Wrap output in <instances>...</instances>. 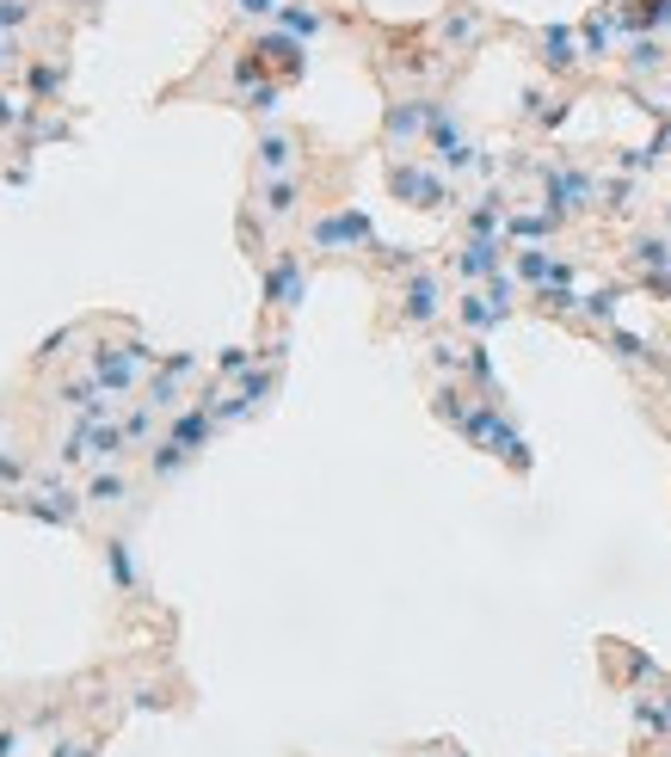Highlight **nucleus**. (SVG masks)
Masks as SVG:
<instances>
[{
	"instance_id": "2eb2a0df",
	"label": "nucleus",
	"mask_w": 671,
	"mask_h": 757,
	"mask_svg": "<svg viewBox=\"0 0 671 757\" xmlns=\"http://www.w3.org/2000/svg\"><path fill=\"white\" fill-rule=\"evenodd\" d=\"M536 63H543L548 75H579V68H585V44H579L573 25H543V32H536Z\"/></svg>"
},
{
	"instance_id": "a211bd4d",
	"label": "nucleus",
	"mask_w": 671,
	"mask_h": 757,
	"mask_svg": "<svg viewBox=\"0 0 671 757\" xmlns=\"http://www.w3.org/2000/svg\"><path fill=\"white\" fill-rule=\"evenodd\" d=\"M456 321L469 326V333H493V326L512 321V314H505L500 302H493V296H487L481 283H474V290H462V302H456Z\"/></svg>"
},
{
	"instance_id": "f8f14e48",
	"label": "nucleus",
	"mask_w": 671,
	"mask_h": 757,
	"mask_svg": "<svg viewBox=\"0 0 671 757\" xmlns=\"http://www.w3.org/2000/svg\"><path fill=\"white\" fill-rule=\"evenodd\" d=\"M253 172H259V179L302 172V130H283V124L259 130V136H253Z\"/></svg>"
},
{
	"instance_id": "f03ea898",
	"label": "nucleus",
	"mask_w": 671,
	"mask_h": 757,
	"mask_svg": "<svg viewBox=\"0 0 671 757\" xmlns=\"http://www.w3.org/2000/svg\"><path fill=\"white\" fill-rule=\"evenodd\" d=\"M7 511H19V517H37V524H56V530H75L80 524V511H87V499L75 493L63 480V468L56 475H37L25 493H13V499H0Z\"/></svg>"
},
{
	"instance_id": "412c9836",
	"label": "nucleus",
	"mask_w": 671,
	"mask_h": 757,
	"mask_svg": "<svg viewBox=\"0 0 671 757\" xmlns=\"http://www.w3.org/2000/svg\"><path fill=\"white\" fill-rule=\"evenodd\" d=\"M105 572H111V586L124 591V598H136L142 572H136V555H130V536H105Z\"/></svg>"
},
{
	"instance_id": "39448f33",
	"label": "nucleus",
	"mask_w": 671,
	"mask_h": 757,
	"mask_svg": "<svg viewBox=\"0 0 671 757\" xmlns=\"http://www.w3.org/2000/svg\"><path fill=\"white\" fill-rule=\"evenodd\" d=\"M309 247L327 253V259H345V253H364L376 247V229L364 210H351V203H339V210H327V216L309 222Z\"/></svg>"
},
{
	"instance_id": "c756f323",
	"label": "nucleus",
	"mask_w": 671,
	"mask_h": 757,
	"mask_svg": "<svg viewBox=\"0 0 671 757\" xmlns=\"http://www.w3.org/2000/svg\"><path fill=\"white\" fill-rule=\"evenodd\" d=\"M37 19V0H0V32H19Z\"/></svg>"
},
{
	"instance_id": "20e7f679",
	"label": "nucleus",
	"mask_w": 671,
	"mask_h": 757,
	"mask_svg": "<svg viewBox=\"0 0 671 757\" xmlns=\"http://www.w3.org/2000/svg\"><path fill=\"white\" fill-rule=\"evenodd\" d=\"M148 357H155V352L130 333L124 345H93V352H87V370H93V382L105 388V394H136Z\"/></svg>"
},
{
	"instance_id": "dca6fc26",
	"label": "nucleus",
	"mask_w": 671,
	"mask_h": 757,
	"mask_svg": "<svg viewBox=\"0 0 671 757\" xmlns=\"http://www.w3.org/2000/svg\"><path fill=\"white\" fill-rule=\"evenodd\" d=\"M666 68H671V44H666V37L635 32L623 44V75L628 80H666Z\"/></svg>"
},
{
	"instance_id": "f704fd0d",
	"label": "nucleus",
	"mask_w": 671,
	"mask_h": 757,
	"mask_svg": "<svg viewBox=\"0 0 671 757\" xmlns=\"http://www.w3.org/2000/svg\"><path fill=\"white\" fill-rule=\"evenodd\" d=\"M0 757H19V726H0Z\"/></svg>"
},
{
	"instance_id": "0eeeda50",
	"label": "nucleus",
	"mask_w": 671,
	"mask_h": 757,
	"mask_svg": "<svg viewBox=\"0 0 671 757\" xmlns=\"http://www.w3.org/2000/svg\"><path fill=\"white\" fill-rule=\"evenodd\" d=\"M302 203H309V179H302V172H278V179H259V186H253V216L271 222V229L297 222Z\"/></svg>"
},
{
	"instance_id": "a878e982",
	"label": "nucleus",
	"mask_w": 671,
	"mask_h": 757,
	"mask_svg": "<svg viewBox=\"0 0 671 757\" xmlns=\"http://www.w3.org/2000/svg\"><path fill=\"white\" fill-rule=\"evenodd\" d=\"M75 339H87V326H63V333H49L44 345H37V370H49V364H63L68 357V345Z\"/></svg>"
},
{
	"instance_id": "c9c22d12",
	"label": "nucleus",
	"mask_w": 671,
	"mask_h": 757,
	"mask_svg": "<svg viewBox=\"0 0 671 757\" xmlns=\"http://www.w3.org/2000/svg\"><path fill=\"white\" fill-rule=\"evenodd\" d=\"M659 93H666V99H671V68H666V80H659Z\"/></svg>"
},
{
	"instance_id": "423d86ee",
	"label": "nucleus",
	"mask_w": 671,
	"mask_h": 757,
	"mask_svg": "<svg viewBox=\"0 0 671 757\" xmlns=\"http://www.w3.org/2000/svg\"><path fill=\"white\" fill-rule=\"evenodd\" d=\"M389 191L401 203H413V210H450V172L444 167H425V160H389Z\"/></svg>"
},
{
	"instance_id": "4c0bfd02",
	"label": "nucleus",
	"mask_w": 671,
	"mask_h": 757,
	"mask_svg": "<svg viewBox=\"0 0 671 757\" xmlns=\"http://www.w3.org/2000/svg\"><path fill=\"white\" fill-rule=\"evenodd\" d=\"M666 714H671V690H666Z\"/></svg>"
},
{
	"instance_id": "473e14b6",
	"label": "nucleus",
	"mask_w": 671,
	"mask_h": 757,
	"mask_svg": "<svg viewBox=\"0 0 671 757\" xmlns=\"http://www.w3.org/2000/svg\"><path fill=\"white\" fill-rule=\"evenodd\" d=\"M19 63H25V49H19V37H13V32H0V75H13Z\"/></svg>"
},
{
	"instance_id": "4be33fe9",
	"label": "nucleus",
	"mask_w": 671,
	"mask_h": 757,
	"mask_svg": "<svg viewBox=\"0 0 671 757\" xmlns=\"http://www.w3.org/2000/svg\"><path fill=\"white\" fill-rule=\"evenodd\" d=\"M616 302H623V283H604V290L579 296V321L597 326V333H610V326H616Z\"/></svg>"
},
{
	"instance_id": "f3484780",
	"label": "nucleus",
	"mask_w": 671,
	"mask_h": 757,
	"mask_svg": "<svg viewBox=\"0 0 671 757\" xmlns=\"http://www.w3.org/2000/svg\"><path fill=\"white\" fill-rule=\"evenodd\" d=\"M623 259L635 265L640 278H659V271H671V229H640L635 241H628Z\"/></svg>"
},
{
	"instance_id": "72a5a7b5",
	"label": "nucleus",
	"mask_w": 671,
	"mask_h": 757,
	"mask_svg": "<svg viewBox=\"0 0 671 757\" xmlns=\"http://www.w3.org/2000/svg\"><path fill=\"white\" fill-rule=\"evenodd\" d=\"M49 757H93V745H80V739H63Z\"/></svg>"
},
{
	"instance_id": "5701e85b",
	"label": "nucleus",
	"mask_w": 671,
	"mask_h": 757,
	"mask_svg": "<svg viewBox=\"0 0 671 757\" xmlns=\"http://www.w3.org/2000/svg\"><path fill=\"white\" fill-rule=\"evenodd\" d=\"M462 376H469L481 394H500V370H493V357H487V345L474 339L469 352H462Z\"/></svg>"
},
{
	"instance_id": "1a4fd4ad",
	"label": "nucleus",
	"mask_w": 671,
	"mask_h": 757,
	"mask_svg": "<svg viewBox=\"0 0 671 757\" xmlns=\"http://www.w3.org/2000/svg\"><path fill=\"white\" fill-rule=\"evenodd\" d=\"M302 296H309V265H302L297 247H278V253L266 259V302H271L278 314H297Z\"/></svg>"
},
{
	"instance_id": "e433bc0d",
	"label": "nucleus",
	"mask_w": 671,
	"mask_h": 757,
	"mask_svg": "<svg viewBox=\"0 0 671 757\" xmlns=\"http://www.w3.org/2000/svg\"><path fill=\"white\" fill-rule=\"evenodd\" d=\"M666 229H671V203H666Z\"/></svg>"
},
{
	"instance_id": "bb28decb",
	"label": "nucleus",
	"mask_w": 671,
	"mask_h": 757,
	"mask_svg": "<svg viewBox=\"0 0 671 757\" xmlns=\"http://www.w3.org/2000/svg\"><path fill=\"white\" fill-rule=\"evenodd\" d=\"M56 93H63V68H56V63H32V105H49Z\"/></svg>"
},
{
	"instance_id": "c85d7f7f",
	"label": "nucleus",
	"mask_w": 671,
	"mask_h": 757,
	"mask_svg": "<svg viewBox=\"0 0 671 757\" xmlns=\"http://www.w3.org/2000/svg\"><path fill=\"white\" fill-rule=\"evenodd\" d=\"M462 352H469V345H444V339H437V345H432V370L456 382V376H462Z\"/></svg>"
},
{
	"instance_id": "9b49d317",
	"label": "nucleus",
	"mask_w": 671,
	"mask_h": 757,
	"mask_svg": "<svg viewBox=\"0 0 671 757\" xmlns=\"http://www.w3.org/2000/svg\"><path fill=\"white\" fill-rule=\"evenodd\" d=\"M505 241H487V234H462V241H456V253H450V271H456V283H487L493 278V271H505Z\"/></svg>"
},
{
	"instance_id": "aec40b11",
	"label": "nucleus",
	"mask_w": 671,
	"mask_h": 757,
	"mask_svg": "<svg viewBox=\"0 0 671 757\" xmlns=\"http://www.w3.org/2000/svg\"><path fill=\"white\" fill-rule=\"evenodd\" d=\"M278 25H283L290 37H302V44H314V37L327 32L333 19L321 13V7H309V0H283V7H278Z\"/></svg>"
},
{
	"instance_id": "4468645a",
	"label": "nucleus",
	"mask_w": 671,
	"mask_h": 757,
	"mask_svg": "<svg viewBox=\"0 0 671 757\" xmlns=\"http://www.w3.org/2000/svg\"><path fill=\"white\" fill-rule=\"evenodd\" d=\"M80 499L93 511H124L136 499V480L124 475V463H93V475L80 480Z\"/></svg>"
},
{
	"instance_id": "cd10ccee",
	"label": "nucleus",
	"mask_w": 671,
	"mask_h": 757,
	"mask_svg": "<svg viewBox=\"0 0 671 757\" xmlns=\"http://www.w3.org/2000/svg\"><path fill=\"white\" fill-rule=\"evenodd\" d=\"M253 357H259V352H247V345H228V352L216 357V382H241V376L253 370Z\"/></svg>"
},
{
	"instance_id": "7ed1b4c3",
	"label": "nucleus",
	"mask_w": 671,
	"mask_h": 757,
	"mask_svg": "<svg viewBox=\"0 0 671 757\" xmlns=\"http://www.w3.org/2000/svg\"><path fill=\"white\" fill-rule=\"evenodd\" d=\"M444 321V271L420 265V271H406L401 290H394V326L406 333H432Z\"/></svg>"
},
{
	"instance_id": "b1692460",
	"label": "nucleus",
	"mask_w": 671,
	"mask_h": 757,
	"mask_svg": "<svg viewBox=\"0 0 671 757\" xmlns=\"http://www.w3.org/2000/svg\"><path fill=\"white\" fill-rule=\"evenodd\" d=\"M278 105H283V80H253V87H241V111H253V118H271Z\"/></svg>"
},
{
	"instance_id": "ddd939ff",
	"label": "nucleus",
	"mask_w": 671,
	"mask_h": 757,
	"mask_svg": "<svg viewBox=\"0 0 671 757\" xmlns=\"http://www.w3.org/2000/svg\"><path fill=\"white\" fill-rule=\"evenodd\" d=\"M253 49H259V63H266L271 75L283 80V87L309 75V44H302V37H290V32H283V25H271V32H259V37H253Z\"/></svg>"
},
{
	"instance_id": "9d476101",
	"label": "nucleus",
	"mask_w": 671,
	"mask_h": 757,
	"mask_svg": "<svg viewBox=\"0 0 671 757\" xmlns=\"http://www.w3.org/2000/svg\"><path fill=\"white\" fill-rule=\"evenodd\" d=\"M432 32H437V44L450 49V56H469V49L493 32V19H487L481 0H456V7H444V19H437Z\"/></svg>"
},
{
	"instance_id": "6ab92c4d",
	"label": "nucleus",
	"mask_w": 671,
	"mask_h": 757,
	"mask_svg": "<svg viewBox=\"0 0 671 757\" xmlns=\"http://www.w3.org/2000/svg\"><path fill=\"white\" fill-rule=\"evenodd\" d=\"M142 463H148V480H155V487H160V480H179V475H186V468L198 463V449H186V444H179V437H160V444L148 449Z\"/></svg>"
},
{
	"instance_id": "2f4dec72",
	"label": "nucleus",
	"mask_w": 671,
	"mask_h": 757,
	"mask_svg": "<svg viewBox=\"0 0 671 757\" xmlns=\"http://www.w3.org/2000/svg\"><path fill=\"white\" fill-rule=\"evenodd\" d=\"M25 111H32V99H13L7 87H0V130H19L25 124Z\"/></svg>"
},
{
	"instance_id": "393cba45",
	"label": "nucleus",
	"mask_w": 671,
	"mask_h": 757,
	"mask_svg": "<svg viewBox=\"0 0 671 757\" xmlns=\"http://www.w3.org/2000/svg\"><path fill=\"white\" fill-rule=\"evenodd\" d=\"M604 339H610V352L623 357L628 370H640V364H653V352H647V339H635V333H623V326H610Z\"/></svg>"
},
{
	"instance_id": "f257e3e1",
	"label": "nucleus",
	"mask_w": 671,
	"mask_h": 757,
	"mask_svg": "<svg viewBox=\"0 0 671 757\" xmlns=\"http://www.w3.org/2000/svg\"><path fill=\"white\" fill-rule=\"evenodd\" d=\"M536 179H543V210L548 216L573 222V216L604 210V186H597L579 160H548V167H536Z\"/></svg>"
},
{
	"instance_id": "7c9ffc66",
	"label": "nucleus",
	"mask_w": 671,
	"mask_h": 757,
	"mask_svg": "<svg viewBox=\"0 0 671 757\" xmlns=\"http://www.w3.org/2000/svg\"><path fill=\"white\" fill-rule=\"evenodd\" d=\"M155 370H160V376H172V382H191V376H198L203 364H198V357H191V352H172V357H160Z\"/></svg>"
},
{
	"instance_id": "6e6552de",
	"label": "nucleus",
	"mask_w": 671,
	"mask_h": 757,
	"mask_svg": "<svg viewBox=\"0 0 671 757\" xmlns=\"http://www.w3.org/2000/svg\"><path fill=\"white\" fill-rule=\"evenodd\" d=\"M432 105L437 99L432 93H401L389 105V118H382V142H389V148H420L425 136H432Z\"/></svg>"
}]
</instances>
